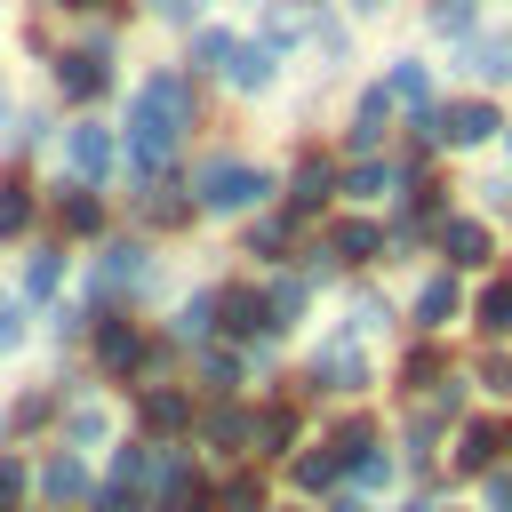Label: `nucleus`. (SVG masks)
I'll list each match as a JSON object with an SVG mask.
<instances>
[{
  "label": "nucleus",
  "mask_w": 512,
  "mask_h": 512,
  "mask_svg": "<svg viewBox=\"0 0 512 512\" xmlns=\"http://www.w3.org/2000/svg\"><path fill=\"white\" fill-rule=\"evenodd\" d=\"M320 200H328V168L312 160V168L296 176V216H304V208H320Z\"/></svg>",
  "instance_id": "nucleus-25"
},
{
  "label": "nucleus",
  "mask_w": 512,
  "mask_h": 512,
  "mask_svg": "<svg viewBox=\"0 0 512 512\" xmlns=\"http://www.w3.org/2000/svg\"><path fill=\"white\" fill-rule=\"evenodd\" d=\"M480 328H488V336L512 328V280H488V288H480Z\"/></svg>",
  "instance_id": "nucleus-17"
},
{
  "label": "nucleus",
  "mask_w": 512,
  "mask_h": 512,
  "mask_svg": "<svg viewBox=\"0 0 512 512\" xmlns=\"http://www.w3.org/2000/svg\"><path fill=\"white\" fill-rule=\"evenodd\" d=\"M96 352H104V368H136V360H144V336H136L128 320H104V328H96Z\"/></svg>",
  "instance_id": "nucleus-12"
},
{
  "label": "nucleus",
  "mask_w": 512,
  "mask_h": 512,
  "mask_svg": "<svg viewBox=\"0 0 512 512\" xmlns=\"http://www.w3.org/2000/svg\"><path fill=\"white\" fill-rule=\"evenodd\" d=\"M24 224H32V192L24 184H0V240H16Z\"/></svg>",
  "instance_id": "nucleus-23"
},
{
  "label": "nucleus",
  "mask_w": 512,
  "mask_h": 512,
  "mask_svg": "<svg viewBox=\"0 0 512 512\" xmlns=\"http://www.w3.org/2000/svg\"><path fill=\"white\" fill-rule=\"evenodd\" d=\"M416 320H424V328H448V320H456V280H448V272H432V280L416 288Z\"/></svg>",
  "instance_id": "nucleus-11"
},
{
  "label": "nucleus",
  "mask_w": 512,
  "mask_h": 512,
  "mask_svg": "<svg viewBox=\"0 0 512 512\" xmlns=\"http://www.w3.org/2000/svg\"><path fill=\"white\" fill-rule=\"evenodd\" d=\"M184 120H192L184 80H176V72H152V80L136 88V112H128V152H136V168H160V160L176 152Z\"/></svg>",
  "instance_id": "nucleus-1"
},
{
  "label": "nucleus",
  "mask_w": 512,
  "mask_h": 512,
  "mask_svg": "<svg viewBox=\"0 0 512 512\" xmlns=\"http://www.w3.org/2000/svg\"><path fill=\"white\" fill-rule=\"evenodd\" d=\"M208 320H216V296H192L184 320H176V336H208Z\"/></svg>",
  "instance_id": "nucleus-29"
},
{
  "label": "nucleus",
  "mask_w": 512,
  "mask_h": 512,
  "mask_svg": "<svg viewBox=\"0 0 512 512\" xmlns=\"http://www.w3.org/2000/svg\"><path fill=\"white\" fill-rule=\"evenodd\" d=\"M264 32H272V40H296V32H304V16H296V8H272V16H264Z\"/></svg>",
  "instance_id": "nucleus-36"
},
{
  "label": "nucleus",
  "mask_w": 512,
  "mask_h": 512,
  "mask_svg": "<svg viewBox=\"0 0 512 512\" xmlns=\"http://www.w3.org/2000/svg\"><path fill=\"white\" fill-rule=\"evenodd\" d=\"M152 504H160V512H208L216 496L184 472V456H160V472H152Z\"/></svg>",
  "instance_id": "nucleus-3"
},
{
  "label": "nucleus",
  "mask_w": 512,
  "mask_h": 512,
  "mask_svg": "<svg viewBox=\"0 0 512 512\" xmlns=\"http://www.w3.org/2000/svg\"><path fill=\"white\" fill-rule=\"evenodd\" d=\"M296 312H304V280H280L272 288V320H296Z\"/></svg>",
  "instance_id": "nucleus-32"
},
{
  "label": "nucleus",
  "mask_w": 512,
  "mask_h": 512,
  "mask_svg": "<svg viewBox=\"0 0 512 512\" xmlns=\"http://www.w3.org/2000/svg\"><path fill=\"white\" fill-rule=\"evenodd\" d=\"M480 384H488L496 400H512V360H488V368H480Z\"/></svg>",
  "instance_id": "nucleus-37"
},
{
  "label": "nucleus",
  "mask_w": 512,
  "mask_h": 512,
  "mask_svg": "<svg viewBox=\"0 0 512 512\" xmlns=\"http://www.w3.org/2000/svg\"><path fill=\"white\" fill-rule=\"evenodd\" d=\"M328 248H336L344 264H368V256L384 248V232H376V224H336V240H328Z\"/></svg>",
  "instance_id": "nucleus-15"
},
{
  "label": "nucleus",
  "mask_w": 512,
  "mask_h": 512,
  "mask_svg": "<svg viewBox=\"0 0 512 512\" xmlns=\"http://www.w3.org/2000/svg\"><path fill=\"white\" fill-rule=\"evenodd\" d=\"M152 8H160V16H176V24H192V8H200V0H152Z\"/></svg>",
  "instance_id": "nucleus-40"
},
{
  "label": "nucleus",
  "mask_w": 512,
  "mask_h": 512,
  "mask_svg": "<svg viewBox=\"0 0 512 512\" xmlns=\"http://www.w3.org/2000/svg\"><path fill=\"white\" fill-rule=\"evenodd\" d=\"M264 192H272V176L248 168V160H208L200 168V208H256Z\"/></svg>",
  "instance_id": "nucleus-2"
},
{
  "label": "nucleus",
  "mask_w": 512,
  "mask_h": 512,
  "mask_svg": "<svg viewBox=\"0 0 512 512\" xmlns=\"http://www.w3.org/2000/svg\"><path fill=\"white\" fill-rule=\"evenodd\" d=\"M96 224H104V208H96L88 192H72V200H64V232H96Z\"/></svg>",
  "instance_id": "nucleus-26"
},
{
  "label": "nucleus",
  "mask_w": 512,
  "mask_h": 512,
  "mask_svg": "<svg viewBox=\"0 0 512 512\" xmlns=\"http://www.w3.org/2000/svg\"><path fill=\"white\" fill-rule=\"evenodd\" d=\"M336 472H344V456H336V448H312V456H296V488H328Z\"/></svg>",
  "instance_id": "nucleus-21"
},
{
  "label": "nucleus",
  "mask_w": 512,
  "mask_h": 512,
  "mask_svg": "<svg viewBox=\"0 0 512 512\" xmlns=\"http://www.w3.org/2000/svg\"><path fill=\"white\" fill-rule=\"evenodd\" d=\"M56 88L88 104V96H104V88H112V72H104V56H96V48H72V56L56 64Z\"/></svg>",
  "instance_id": "nucleus-5"
},
{
  "label": "nucleus",
  "mask_w": 512,
  "mask_h": 512,
  "mask_svg": "<svg viewBox=\"0 0 512 512\" xmlns=\"http://www.w3.org/2000/svg\"><path fill=\"white\" fill-rule=\"evenodd\" d=\"M464 72H472V80H512V32L472 40V48H464Z\"/></svg>",
  "instance_id": "nucleus-9"
},
{
  "label": "nucleus",
  "mask_w": 512,
  "mask_h": 512,
  "mask_svg": "<svg viewBox=\"0 0 512 512\" xmlns=\"http://www.w3.org/2000/svg\"><path fill=\"white\" fill-rule=\"evenodd\" d=\"M344 192H352V200H368V192H384V168H376V160H360V168L344 176Z\"/></svg>",
  "instance_id": "nucleus-31"
},
{
  "label": "nucleus",
  "mask_w": 512,
  "mask_h": 512,
  "mask_svg": "<svg viewBox=\"0 0 512 512\" xmlns=\"http://www.w3.org/2000/svg\"><path fill=\"white\" fill-rule=\"evenodd\" d=\"M56 272H64V264H56V248H40V256H32V272H24V288H32V296H48V288H56Z\"/></svg>",
  "instance_id": "nucleus-28"
},
{
  "label": "nucleus",
  "mask_w": 512,
  "mask_h": 512,
  "mask_svg": "<svg viewBox=\"0 0 512 512\" xmlns=\"http://www.w3.org/2000/svg\"><path fill=\"white\" fill-rule=\"evenodd\" d=\"M216 504H224V512H264V488H256V480H232Z\"/></svg>",
  "instance_id": "nucleus-30"
},
{
  "label": "nucleus",
  "mask_w": 512,
  "mask_h": 512,
  "mask_svg": "<svg viewBox=\"0 0 512 512\" xmlns=\"http://www.w3.org/2000/svg\"><path fill=\"white\" fill-rule=\"evenodd\" d=\"M16 496H24V464H8V456H0V504H16Z\"/></svg>",
  "instance_id": "nucleus-38"
},
{
  "label": "nucleus",
  "mask_w": 512,
  "mask_h": 512,
  "mask_svg": "<svg viewBox=\"0 0 512 512\" xmlns=\"http://www.w3.org/2000/svg\"><path fill=\"white\" fill-rule=\"evenodd\" d=\"M232 48H240V40H224V32H200V48H192V56H200L208 72H224V64H232Z\"/></svg>",
  "instance_id": "nucleus-27"
},
{
  "label": "nucleus",
  "mask_w": 512,
  "mask_h": 512,
  "mask_svg": "<svg viewBox=\"0 0 512 512\" xmlns=\"http://www.w3.org/2000/svg\"><path fill=\"white\" fill-rule=\"evenodd\" d=\"M128 280H144V248H112L104 256V272H96V288L112 296V288H128Z\"/></svg>",
  "instance_id": "nucleus-16"
},
{
  "label": "nucleus",
  "mask_w": 512,
  "mask_h": 512,
  "mask_svg": "<svg viewBox=\"0 0 512 512\" xmlns=\"http://www.w3.org/2000/svg\"><path fill=\"white\" fill-rule=\"evenodd\" d=\"M72 168H80V176H104V168H112V136H104V128H72Z\"/></svg>",
  "instance_id": "nucleus-13"
},
{
  "label": "nucleus",
  "mask_w": 512,
  "mask_h": 512,
  "mask_svg": "<svg viewBox=\"0 0 512 512\" xmlns=\"http://www.w3.org/2000/svg\"><path fill=\"white\" fill-rule=\"evenodd\" d=\"M488 512H512V480H496V488H488Z\"/></svg>",
  "instance_id": "nucleus-41"
},
{
  "label": "nucleus",
  "mask_w": 512,
  "mask_h": 512,
  "mask_svg": "<svg viewBox=\"0 0 512 512\" xmlns=\"http://www.w3.org/2000/svg\"><path fill=\"white\" fill-rule=\"evenodd\" d=\"M232 88H272V48H232Z\"/></svg>",
  "instance_id": "nucleus-14"
},
{
  "label": "nucleus",
  "mask_w": 512,
  "mask_h": 512,
  "mask_svg": "<svg viewBox=\"0 0 512 512\" xmlns=\"http://www.w3.org/2000/svg\"><path fill=\"white\" fill-rule=\"evenodd\" d=\"M312 384H320V392H360V384H368V360H360L352 344H328V352L312 360Z\"/></svg>",
  "instance_id": "nucleus-7"
},
{
  "label": "nucleus",
  "mask_w": 512,
  "mask_h": 512,
  "mask_svg": "<svg viewBox=\"0 0 512 512\" xmlns=\"http://www.w3.org/2000/svg\"><path fill=\"white\" fill-rule=\"evenodd\" d=\"M384 88H392V104H416V112H424V96H432L424 64H392V80H384Z\"/></svg>",
  "instance_id": "nucleus-18"
},
{
  "label": "nucleus",
  "mask_w": 512,
  "mask_h": 512,
  "mask_svg": "<svg viewBox=\"0 0 512 512\" xmlns=\"http://www.w3.org/2000/svg\"><path fill=\"white\" fill-rule=\"evenodd\" d=\"M352 8H384V0H352Z\"/></svg>",
  "instance_id": "nucleus-44"
},
{
  "label": "nucleus",
  "mask_w": 512,
  "mask_h": 512,
  "mask_svg": "<svg viewBox=\"0 0 512 512\" xmlns=\"http://www.w3.org/2000/svg\"><path fill=\"white\" fill-rule=\"evenodd\" d=\"M16 336H24V304L0 288V344H16Z\"/></svg>",
  "instance_id": "nucleus-35"
},
{
  "label": "nucleus",
  "mask_w": 512,
  "mask_h": 512,
  "mask_svg": "<svg viewBox=\"0 0 512 512\" xmlns=\"http://www.w3.org/2000/svg\"><path fill=\"white\" fill-rule=\"evenodd\" d=\"M496 448H504V432H496V424H464V432H456V472H488V464H496Z\"/></svg>",
  "instance_id": "nucleus-10"
},
{
  "label": "nucleus",
  "mask_w": 512,
  "mask_h": 512,
  "mask_svg": "<svg viewBox=\"0 0 512 512\" xmlns=\"http://www.w3.org/2000/svg\"><path fill=\"white\" fill-rule=\"evenodd\" d=\"M384 104H392V88H376V96L360 104V128H352V144H360V152H368V144L384 136Z\"/></svg>",
  "instance_id": "nucleus-24"
},
{
  "label": "nucleus",
  "mask_w": 512,
  "mask_h": 512,
  "mask_svg": "<svg viewBox=\"0 0 512 512\" xmlns=\"http://www.w3.org/2000/svg\"><path fill=\"white\" fill-rule=\"evenodd\" d=\"M216 312H224L232 336H264V328H272V296H256V288H224Z\"/></svg>",
  "instance_id": "nucleus-6"
},
{
  "label": "nucleus",
  "mask_w": 512,
  "mask_h": 512,
  "mask_svg": "<svg viewBox=\"0 0 512 512\" xmlns=\"http://www.w3.org/2000/svg\"><path fill=\"white\" fill-rule=\"evenodd\" d=\"M432 24H440V32H464V24H472V0H432Z\"/></svg>",
  "instance_id": "nucleus-33"
},
{
  "label": "nucleus",
  "mask_w": 512,
  "mask_h": 512,
  "mask_svg": "<svg viewBox=\"0 0 512 512\" xmlns=\"http://www.w3.org/2000/svg\"><path fill=\"white\" fill-rule=\"evenodd\" d=\"M64 8H104V0H64Z\"/></svg>",
  "instance_id": "nucleus-43"
},
{
  "label": "nucleus",
  "mask_w": 512,
  "mask_h": 512,
  "mask_svg": "<svg viewBox=\"0 0 512 512\" xmlns=\"http://www.w3.org/2000/svg\"><path fill=\"white\" fill-rule=\"evenodd\" d=\"M72 440H80V448L104 440V408H72Z\"/></svg>",
  "instance_id": "nucleus-34"
},
{
  "label": "nucleus",
  "mask_w": 512,
  "mask_h": 512,
  "mask_svg": "<svg viewBox=\"0 0 512 512\" xmlns=\"http://www.w3.org/2000/svg\"><path fill=\"white\" fill-rule=\"evenodd\" d=\"M336 512H368V504H360V496H336Z\"/></svg>",
  "instance_id": "nucleus-42"
},
{
  "label": "nucleus",
  "mask_w": 512,
  "mask_h": 512,
  "mask_svg": "<svg viewBox=\"0 0 512 512\" xmlns=\"http://www.w3.org/2000/svg\"><path fill=\"white\" fill-rule=\"evenodd\" d=\"M184 416H192V408H184V392H144V424H152V432H176Z\"/></svg>",
  "instance_id": "nucleus-19"
},
{
  "label": "nucleus",
  "mask_w": 512,
  "mask_h": 512,
  "mask_svg": "<svg viewBox=\"0 0 512 512\" xmlns=\"http://www.w3.org/2000/svg\"><path fill=\"white\" fill-rule=\"evenodd\" d=\"M40 488H48V496H56V504H72V496H80V488H88V472H80V464H72V456H56V464H48V472H40Z\"/></svg>",
  "instance_id": "nucleus-22"
},
{
  "label": "nucleus",
  "mask_w": 512,
  "mask_h": 512,
  "mask_svg": "<svg viewBox=\"0 0 512 512\" xmlns=\"http://www.w3.org/2000/svg\"><path fill=\"white\" fill-rule=\"evenodd\" d=\"M440 248H448V264L456 272H472V264H488L496 248H488V224H472V216H456L448 232H440Z\"/></svg>",
  "instance_id": "nucleus-8"
},
{
  "label": "nucleus",
  "mask_w": 512,
  "mask_h": 512,
  "mask_svg": "<svg viewBox=\"0 0 512 512\" xmlns=\"http://www.w3.org/2000/svg\"><path fill=\"white\" fill-rule=\"evenodd\" d=\"M96 512H136V488H120V480H112V488L96 496Z\"/></svg>",
  "instance_id": "nucleus-39"
},
{
  "label": "nucleus",
  "mask_w": 512,
  "mask_h": 512,
  "mask_svg": "<svg viewBox=\"0 0 512 512\" xmlns=\"http://www.w3.org/2000/svg\"><path fill=\"white\" fill-rule=\"evenodd\" d=\"M504 120H496V104H448V112H432V136L440 144H488Z\"/></svg>",
  "instance_id": "nucleus-4"
},
{
  "label": "nucleus",
  "mask_w": 512,
  "mask_h": 512,
  "mask_svg": "<svg viewBox=\"0 0 512 512\" xmlns=\"http://www.w3.org/2000/svg\"><path fill=\"white\" fill-rule=\"evenodd\" d=\"M408 512H432V504H408Z\"/></svg>",
  "instance_id": "nucleus-45"
},
{
  "label": "nucleus",
  "mask_w": 512,
  "mask_h": 512,
  "mask_svg": "<svg viewBox=\"0 0 512 512\" xmlns=\"http://www.w3.org/2000/svg\"><path fill=\"white\" fill-rule=\"evenodd\" d=\"M288 440H296V416H288V408H264V416H256V448H264V456H280Z\"/></svg>",
  "instance_id": "nucleus-20"
}]
</instances>
